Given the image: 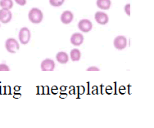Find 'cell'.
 <instances>
[{
	"label": "cell",
	"instance_id": "cell-19",
	"mask_svg": "<svg viewBox=\"0 0 154 128\" xmlns=\"http://www.w3.org/2000/svg\"><path fill=\"white\" fill-rule=\"evenodd\" d=\"M87 71H99V68L95 67V66H91L87 68Z\"/></svg>",
	"mask_w": 154,
	"mask_h": 128
},
{
	"label": "cell",
	"instance_id": "cell-7",
	"mask_svg": "<svg viewBox=\"0 0 154 128\" xmlns=\"http://www.w3.org/2000/svg\"><path fill=\"white\" fill-rule=\"evenodd\" d=\"M94 19L96 22L99 25H104L108 23L109 21V17L107 14H106L103 12H97L94 15Z\"/></svg>",
	"mask_w": 154,
	"mask_h": 128
},
{
	"label": "cell",
	"instance_id": "cell-1",
	"mask_svg": "<svg viewBox=\"0 0 154 128\" xmlns=\"http://www.w3.org/2000/svg\"><path fill=\"white\" fill-rule=\"evenodd\" d=\"M28 18H29V21L33 24H39L44 19V14L40 9L33 7L30 9L28 13Z\"/></svg>",
	"mask_w": 154,
	"mask_h": 128
},
{
	"label": "cell",
	"instance_id": "cell-14",
	"mask_svg": "<svg viewBox=\"0 0 154 128\" xmlns=\"http://www.w3.org/2000/svg\"><path fill=\"white\" fill-rule=\"evenodd\" d=\"M0 7L2 8L10 10L13 7V1L12 0H0Z\"/></svg>",
	"mask_w": 154,
	"mask_h": 128
},
{
	"label": "cell",
	"instance_id": "cell-16",
	"mask_svg": "<svg viewBox=\"0 0 154 128\" xmlns=\"http://www.w3.org/2000/svg\"><path fill=\"white\" fill-rule=\"evenodd\" d=\"M10 68L6 64H0V71H9Z\"/></svg>",
	"mask_w": 154,
	"mask_h": 128
},
{
	"label": "cell",
	"instance_id": "cell-9",
	"mask_svg": "<svg viewBox=\"0 0 154 128\" xmlns=\"http://www.w3.org/2000/svg\"><path fill=\"white\" fill-rule=\"evenodd\" d=\"M74 19V14L71 11H64L61 15V21L63 24L68 25L72 22Z\"/></svg>",
	"mask_w": 154,
	"mask_h": 128
},
{
	"label": "cell",
	"instance_id": "cell-4",
	"mask_svg": "<svg viewBox=\"0 0 154 128\" xmlns=\"http://www.w3.org/2000/svg\"><path fill=\"white\" fill-rule=\"evenodd\" d=\"M92 28L93 23L88 19H83L78 23V29L83 33H88L92 30Z\"/></svg>",
	"mask_w": 154,
	"mask_h": 128
},
{
	"label": "cell",
	"instance_id": "cell-18",
	"mask_svg": "<svg viewBox=\"0 0 154 128\" xmlns=\"http://www.w3.org/2000/svg\"><path fill=\"white\" fill-rule=\"evenodd\" d=\"M17 4L20 6H25L26 4V0H14Z\"/></svg>",
	"mask_w": 154,
	"mask_h": 128
},
{
	"label": "cell",
	"instance_id": "cell-8",
	"mask_svg": "<svg viewBox=\"0 0 154 128\" xmlns=\"http://www.w3.org/2000/svg\"><path fill=\"white\" fill-rule=\"evenodd\" d=\"M40 66L43 71H53L55 68V63L51 59H46L42 61Z\"/></svg>",
	"mask_w": 154,
	"mask_h": 128
},
{
	"label": "cell",
	"instance_id": "cell-2",
	"mask_svg": "<svg viewBox=\"0 0 154 128\" xmlns=\"http://www.w3.org/2000/svg\"><path fill=\"white\" fill-rule=\"evenodd\" d=\"M5 48L9 53L14 54L19 50L20 44L18 43V42L15 39L10 38V39H7L6 42H5Z\"/></svg>",
	"mask_w": 154,
	"mask_h": 128
},
{
	"label": "cell",
	"instance_id": "cell-6",
	"mask_svg": "<svg viewBox=\"0 0 154 128\" xmlns=\"http://www.w3.org/2000/svg\"><path fill=\"white\" fill-rule=\"evenodd\" d=\"M12 18V13L9 9L2 8L0 9V21L3 24L9 23Z\"/></svg>",
	"mask_w": 154,
	"mask_h": 128
},
{
	"label": "cell",
	"instance_id": "cell-10",
	"mask_svg": "<svg viewBox=\"0 0 154 128\" xmlns=\"http://www.w3.org/2000/svg\"><path fill=\"white\" fill-rule=\"evenodd\" d=\"M84 42V36L80 33H73L71 37V44L74 45L75 47L80 46Z\"/></svg>",
	"mask_w": 154,
	"mask_h": 128
},
{
	"label": "cell",
	"instance_id": "cell-12",
	"mask_svg": "<svg viewBox=\"0 0 154 128\" xmlns=\"http://www.w3.org/2000/svg\"><path fill=\"white\" fill-rule=\"evenodd\" d=\"M56 59L60 64L64 65V64H66V63L68 62L69 57L68 55L66 53V52H64V51H61V52H58V53L57 54Z\"/></svg>",
	"mask_w": 154,
	"mask_h": 128
},
{
	"label": "cell",
	"instance_id": "cell-15",
	"mask_svg": "<svg viewBox=\"0 0 154 128\" xmlns=\"http://www.w3.org/2000/svg\"><path fill=\"white\" fill-rule=\"evenodd\" d=\"M64 2H65V0H49L50 5L54 7H61L64 3Z\"/></svg>",
	"mask_w": 154,
	"mask_h": 128
},
{
	"label": "cell",
	"instance_id": "cell-3",
	"mask_svg": "<svg viewBox=\"0 0 154 128\" xmlns=\"http://www.w3.org/2000/svg\"><path fill=\"white\" fill-rule=\"evenodd\" d=\"M31 33H30V30L26 27H23L20 30L19 32V40L21 44H27L30 42Z\"/></svg>",
	"mask_w": 154,
	"mask_h": 128
},
{
	"label": "cell",
	"instance_id": "cell-17",
	"mask_svg": "<svg viewBox=\"0 0 154 128\" xmlns=\"http://www.w3.org/2000/svg\"><path fill=\"white\" fill-rule=\"evenodd\" d=\"M125 12L127 14L128 16H131V4H130V3H127V4L125 6Z\"/></svg>",
	"mask_w": 154,
	"mask_h": 128
},
{
	"label": "cell",
	"instance_id": "cell-13",
	"mask_svg": "<svg viewBox=\"0 0 154 128\" xmlns=\"http://www.w3.org/2000/svg\"><path fill=\"white\" fill-rule=\"evenodd\" d=\"M80 57H81V53L80 51L77 48L72 49L71 51V59L72 61H78L80 60Z\"/></svg>",
	"mask_w": 154,
	"mask_h": 128
},
{
	"label": "cell",
	"instance_id": "cell-5",
	"mask_svg": "<svg viewBox=\"0 0 154 128\" xmlns=\"http://www.w3.org/2000/svg\"><path fill=\"white\" fill-rule=\"evenodd\" d=\"M113 45L117 50H123L127 46V39L125 36H117L113 41Z\"/></svg>",
	"mask_w": 154,
	"mask_h": 128
},
{
	"label": "cell",
	"instance_id": "cell-11",
	"mask_svg": "<svg viewBox=\"0 0 154 128\" xmlns=\"http://www.w3.org/2000/svg\"><path fill=\"white\" fill-rule=\"evenodd\" d=\"M97 7L102 10H109L111 7V0H97Z\"/></svg>",
	"mask_w": 154,
	"mask_h": 128
}]
</instances>
